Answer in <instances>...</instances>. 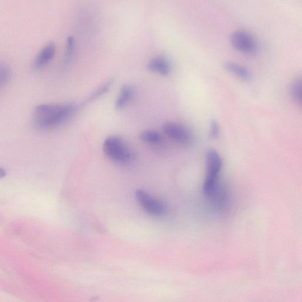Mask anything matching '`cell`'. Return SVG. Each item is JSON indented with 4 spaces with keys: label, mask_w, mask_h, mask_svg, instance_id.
I'll list each match as a JSON object with an SVG mask.
<instances>
[{
    "label": "cell",
    "mask_w": 302,
    "mask_h": 302,
    "mask_svg": "<svg viewBox=\"0 0 302 302\" xmlns=\"http://www.w3.org/2000/svg\"><path fill=\"white\" fill-rule=\"evenodd\" d=\"M75 108L73 103L37 105L33 115L34 126L42 130L56 128L69 118Z\"/></svg>",
    "instance_id": "cell-1"
},
{
    "label": "cell",
    "mask_w": 302,
    "mask_h": 302,
    "mask_svg": "<svg viewBox=\"0 0 302 302\" xmlns=\"http://www.w3.org/2000/svg\"><path fill=\"white\" fill-rule=\"evenodd\" d=\"M206 176L203 185V192L205 196L215 188L218 184V177L222 168V159L217 150L210 149L206 154Z\"/></svg>",
    "instance_id": "cell-2"
},
{
    "label": "cell",
    "mask_w": 302,
    "mask_h": 302,
    "mask_svg": "<svg viewBox=\"0 0 302 302\" xmlns=\"http://www.w3.org/2000/svg\"><path fill=\"white\" fill-rule=\"evenodd\" d=\"M103 150L106 156L118 163L128 162L132 158L128 146L124 140L118 137H109L103 143Z\"/></svg>",
    "instance_id": "cell-3"
},
{
    "label": "cell",
    "mask_w": 302,
    "mask_h": 302,
    "mask_svg": "<svg viewBox=\"0 0 302 302\" xmlns=\"http://www.w3.org/2000/svg\"><path fill=\"white\" fill-rule=\"evenodd\" d=\"M135 197L141 207L150 215L161 216L165 213L166 206L164 202L151 196L145 191L141 189L137 190Z\"/></svg>",
    "instance_id": "cell-4"
},
{
    "label": "cell",
    "mask_w": 302,
    "mask_h": 302,
    "mask_svg": "<svg viewBox=\"0 0 302 302\" xmlns=\"http://www.w3.org/2000/svg\"><path fill=\"white\" fill-rule=\"evenodd\" d=\"M230 42L234 48L241 53L252 54L256 52L258 50L256 40L246 31H234L230 36Z\"/></svg>",
    "instance_id": "cell-5"
},
{
    "label": "cell",
    "mask_w": 302,
    "mask_h": 302,
    "mask_svg": "<svg viewBox=\"0 0 302 302\" xmlns=\"http://www.w3.org/2000/svg\"><path fill=\"white\" fill-rule=\"evenodd\" d=\"M163 130L172 140L181 144H188L192 140V134L185 126L178 123L167 122L162 126Z\"/></svg>",
    "instance_id": "cell-6"
},
{
    "label": "cell",
    "mask_w": 302,
    "mask_h": 302,
    "mask_svg": "<svg viewBox=\"0 0 302 302\" xmlns=\"http://www.w3.org/2000/svg\"><path fill=\"white\" fill-rule=\"evenodd\" d=\"M209 199L217 210H223L229 204V196L228 190L220 182L208 195Z\"/></svg>",
    "instance_id": "cell-7"
},
{
    "label": "cell",
    "mask_w": 302,
    "mask_h": 302,
    "mask_svg": "<svg viewBox=\"0 0 302 302\" xmlns=\"http://www.w3.org/2000/svg\"><path fill=\"white\" fill-rule=\"evenodd\" d=\"M56 47L53 42H50L45 46H44L42 49L39 51V53L35 57L33 66L35 69H40L48 65L51 60L55 55Z\"/></svg>",
    "instance_id": "cell-8"
},
{
    "label": "cell",
    "mask_w": 302,
    "mask_h": 302,
    "mask_svg": "<svg viewBox=\"0 0 302 302\" xmlns=\"http://www.w3.org/2000/svg\"><path fill=\"white\" fill-rule=\"evenodd\" d=\"M147 69L153 72L162 76H169L172 72V66L167 59L164 57L154 58L147 63Z\"/></svg>",
    "instance_id": "cell-9"
},
{
    "label": "cell",
    "mask_w": 302,
    "mask_h": 302,
    "mask_svg": "<svg viewBox=\"0 0 302 302\" xmlns=\"http://www.w3.org/2000/svg\"><path fill=\"white\" fill-rule=\"evenodd\" d=\"M224 67L229 72L236 75L243 81H249L252 74L247 67L233 62H226L224 63Z\"/></svg>",
    "instance_id": "cell-10"
},
{
    "label": "cell",
    "mask_w": 302,
    "mask_h": 302,
    "mask_svg": "<svg viewBox=\"0 0 302 302\" xmlns=\"http://www.w3.org/2000/svg\"><path fill=\"white\" fill-rule=\"evenodd\" d=\"M134 95V89L128 85L121 87L120 93L115 102V108L118 110L122 109L132 100Z\"/></svg>",
    "instance_id": "cell-11"
},
{
    "label": "cell",
    "mask_w": 302,
    "mask_h": 302,
    "mask_svg": "<svg viewBox=\"0 0 302 302\" xmlns=\"http://www.w3.org/2000/svg\"><path fill=\"white\" fill-rule=\"evenodd\" d=\"M140 138L142 141L150 144H160L162 141V135L155 130L143 131L140 135Z\"/></svg>",
    "instance_id": "cell-12"
},
{
    "label": "cell",
    "mask_w": 302,
    "mask_h": 302,
    "mask_svg": "<svg viewBox=\"0 0 302 302\" xmlns=\"http://www.w3.org/2000/svg\"><path fill=\"white\" fill-rule=\"evenodd\" d=\"M290 96L296 104H301V80L300 78H297L292 83L290 87Z\"/></svg>",
    "instance_id": "cell-13"
},
{
    "label": "cell",
    "mask_w": 302,
    "mask_h": 302,
    "mask_svg": "<svg viewBox=\"0 0 302 302\" xmlns=\"http://www.w3.org/2000/svg\"><path fill=\"white\" fill-rule=\"evenodd\" d=\"M11 77V71L9 66L0 62V90L5 88L9 83Z\"/></svg>",
    "instance_id": "cell-14"
},
{
    "label": "cell",
    "mask_w": 302,
    "mask_h": 302,
    "mask_svg": "<svg viewBox=\"0 0 302 302\" xmlns=\"http://www.w3.org/2000/svg\"><path fill=\"white\" fill-rule=\"evenodd\" d=\"M114 83L113 80H110L108 82H106L100 87L92 94L90 97L86 99L85 103H87L96 100L97 99L100 98L102 95L106 92H108L111 87H112Z\"/></svg>",
    "instance_id": "cell-15"
},
{
    "label": "cell",
    "mask_w": 302,
    "mask_h": 302,
    "mask_svg": "<svg viewBox=\"0 0 302 302\" xmlns=\"http://www.w3.org/2000/svg\"><path fill=\"white\" fill-rule=\"evenodd\" d=\"M75 48V40L72 36H70L67 40L66 53L65 55V62H70L74 52Z\"/></svg>",
    "instance_id": "cell-16"
},
{
    "label": "cell",
    "mask_w": 302,
    "mask_h": 302,
    "mask_svg": "<svg viewBox=\"0 0 302 302\" xmlns=\"http://www.w3.org/2000/svg\"><path fill=\"white\" fill-rule=\"evenodd\" d=\"M220 134V128L218 123L215 121L213 120L211 122L210 124V136L214 140H216L219 137Z\"/></svg>",
    "instance_id": "cell-17"
},
{
    "label": "cell",
    "mask_w": 302,
    "mask_h": 302,
    "mask_svg": "<svg viewBox=\"0 0 302 302\" xmlns=\"http://www.w3.org/2000/svg\"><path fill=\"white\" fill-rule=\"evenodd\" d=\"M6 176V172L5 169L0 168V179L3 178Z\"/></svg>",
    "instance_id": "cell-18"
}]
</instances>
